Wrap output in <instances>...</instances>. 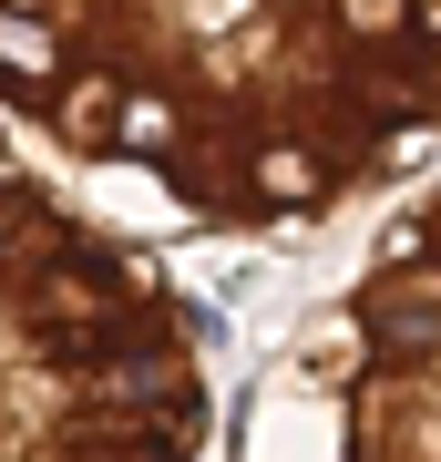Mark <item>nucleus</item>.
Returning a JSON list of instances; mask_svg holds the SVG:
<instances>
[{
  "instance_id": "nucleus-1",
  "label": "nucleus",
  "mask_w": 441,
  "mask_h": 462,
  "mask_svg": "<svg viewBox=\"0 0 441 462\" xmlns=\"http://www.w3.org/2000/svg\"><path fill=\"white\" fill-rule=\"evenodd\" d=\"M0 124L124 226H328L441 144V0H0Z\"/></svg>"
},
{
  "instance_id": "nucleus-2",
  "label": "nucleus",
  "mask_w": 441,
  "mask_h": 462,
  "mask_svg": "<svg viewBox=\"0 0 441 462\" xmlns=\"http://www.w3.org/2000/svg\"><path fill=\"white\" fill-rule=\"evenodd\" d=\"M206 431L196 288L0 124V462H206Z\"/></svg>"
},
{
  "instance_id": "nucleus-3",
  "label": "nucleus",
  "mask_w": 441,
  "mask_h": 462,
  "mask_svg": "<svg viewBox=\"0 0 441 462\" xmlns=\"http://www.w3.org/2000/svg\"><path fill=\"white\" fill-rule=\"evenodd\" d=\"M236 462H441V185H421L278 339Z\"/></svg>"
}]
</instances>
